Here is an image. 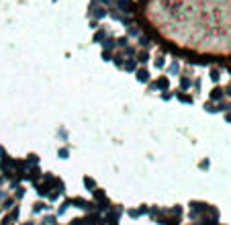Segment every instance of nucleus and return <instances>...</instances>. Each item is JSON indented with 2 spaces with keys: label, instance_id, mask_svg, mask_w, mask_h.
I'll use <instances>...</instances> for the list:
<instances>
[{
  "label": "nucleus",
  "instance_id": "nucleus-1",
  "mask_svg": "<svg viewBox=\"0 0 231 225\" xmlns=\"http://www.w3.org/2000/svg\"><path fill=\"white\" fill-rule=\"evenodd\" d=\"M168 86H170V82H168V78H166V76H160L157 80L147 82V90H162V92H166V90H168Z\"/></svg>",
  "mask_w": 231,
  "mask_h": 225
},
{
  "label": "nucleus",
  "instance_id": "nucleus-2",
  "mask_svg": "<svg viewBox=\"0 0 231 225\" xmlns=\"http://www.w3.org/2000/svg\"><path fill=\"white\" fill-rule=\"evenodd\" d=\"M190 207H192V217L197 219V215H204L207 213V209H209V205H204V203H197V201H192L190 203Z\"/></svg>",
  "mask_w": 231,
  "mask_h": 225
},
{
  "label": "nucleus",
  "instance_id": "nucleus-3",
  "mask_svg": "<svg viewBox=\"0 0 231 225\" xmlns=\"http://www.w3.org/2000/svg\"><path fill=\"white\" fill-rule=\"evenodd\" d=\"M90 16L102 19V16H106V10H104V6H96V0H92V4H90Z\"/></svg>",
  "mask_w": 231,
  "mask_h": 225
},
{
  "label": "nucleus",
  "instance_id": "nucleus-4",
  "mask_svg": "<svg viewBox=\"0 0 231 225\" xmlns=\"http://www.w3.org/2000/svg\"><path fill=\"white\" fill-rule=\"evenodd\" d=\"M25 178H29V180H31V182H39L41 180V170L39 168H37V166H31V168H29V172L27 174H25Z\"/></svg>",
  "mask_w": 231,
  "mask_h": 225
},
{
  "label": "nucleus",
  "instance_id": "nucleus-5",
  "mask_svg": "<svg viewBox=\"0 0 231 225\" xmlns=\"http://www.w3.org/2000/svg\"><path fill=\"white\" fill-rule=\"evenodd\" d=\"M135 78L139 82H150V70L147 68H137L135 70Z\"/></svg>",
  "mask_w": 231,
  "mask_h": 225
},
{
  "label": "nucleus",
  "instance_id": "nucleus-6",
  "mask_svg": "<svg viewBox=\"0 0 231 225\" xmlns=\"http://www.w3.org/2000/svg\"><path fill=\"white\" fill-rule=\"evenodd\" d=\"M117 4H119V8L121 10H125V13H133V0H117Z\"/></svg>",
  "mask_w": 231,
  "mask_h": 225
},
{
  "label": "nucleus",
  "instance_id": "nucleus-7",
  "mask_svg": "<svg viewBox=\"0 0 231 225\" xmlns=\"http://www.w3.org/2000/svg\"><path fill=\"white\" fill-rule=\"evenodd\" d=\"M145 213H147V205H141L139 209H129V217L137 219V217H141V215H145Z\"/></svg>",
  "mask_w": 231,
  "mask_h": 225
},
{
  "label": "nucleus",
  "instance_id": "nucleus-8",
  "mask_svg": "<svg viewBox=\"0 0 231 225\" xmlns=\"http://www.w3.org/2000/svg\"><path fill=\"white\" fill-rule=\"evenodd\" d=\"M135 61H137V64H143V66H145V64L150 61V51H147V49H141V51L135 55Z\"/></svg>",
  "mask_w": 231,
  "mask_h": 225
},
{
  "label": "nucleus",
  "instance_id": "nucleus-9",
  "mask_svg": "<svg viewBox=\"0 0 231 225\" xmlns=\"http://www.w3.org/2000/svg\"><path fill=\"white\" fill-rule=\"evenodd\" d=\"M121 70H125V72H135L137 70V61L135 60H125V64H123Z\"/></svg>",
  "mask_w": 231,
  "mask_h": 225
},
{
  "label": "nucleus",
  "instance_id": "nucleus-10",
  "mask_svg": "<svg viewBox=\"0 0 231 225\" xmlns=\"http://www.w3.org/2000/svg\"><path fill=\"white\" fill-rule=\"evenodd\" d=\"M176 98L180 102H184V104H192V96L186 94V92H182V90H180V92H176Z\"/></svg>",
  "mask_w": 231,
  "mask_h": 225
},
{
  "label": "nucleus",
  "instance_id": "nucleus-11",
  "mask_svg": "<svg viewBox=\"0 0 231 225\" xmlns=\"http://www.w3.org/2000/svg\"><path fill=\"white\" fill-rule=\"evenodd\" d=\"M172 215V219H182V207L180 205H176V207H172L170 211H168Z\"/></svg>",
  "mask_w": 231,
  "mask_h": 225
},
{
  "label": "nucleus",
  "instance_id": "nucleus-12",
  "mask_svg": "<svg viewBox=\"0 0 231 225\" xmlns=\"http://www.w3.org/2000/svg\"><path fill=\"white\" fill-rule=\"evenodd\" d=\"M113 64H115L117 68H123V64H125V55L119 51V53H115L113 55Z\"/></svg>",
  "mask_w": 231,
  "mask_h": 225
},
{
  "label": "nucleus",
  "instance_id": "nucleus-13",
  "mask_svg": "<svg viewBox=\"0 0 231 225\" xmlns=\"http://www.w3.org/2000/svg\"><path fill=\"white\" fill-rule=\"evenodd\" d=\"M223 94H225L223 88H213L209 96H211V100H221V98H223Z\"/></svg>",
  "mask_w": 231,
  "mask_h": 225
},
{
  "label": "nucleus",
  "instance_id": "nucleus-14",
  "mask_svg": "<svg viewBox=\"0 0 231 225\" xmlns=\"http://www.w3.org/2000/svg\"><path fill=\"white\" fill-rule=\"evenodd\" d=\"M102 47L106 49V51H113V49L117 47V43H115V39H113V37H109V39H104V41H102Z\"/></svg>",
  "mask_w": 231,
  "mask_h": 225
},
{
  "label": "nucleus",
  "instance_id": "nucleus-15",
  "mask_svg": "<svg viewBox=\"0 0 231 225\" xmlns=\"http://www.w3.org/2000/svg\"><path fill=\"white\" fill-rule=\"evenodd\" d=\"M37 164H39V156H37V154H31V156L25 160V166H37Z\"/></svg>",
  "mask_w": 231,
  "mask_h": 225
},
{
  "label": "nucleus",
  "instance_id": "nucleus-16",
  "mask_svg": "<svg viewBox=\"0 0 231 225\" xmlns=\"http://www.w3.org/2000/svg\"><path fill=\"white\" fill-rule=\"evenodd\" d=\"M106 37V29H100V31H96L94 33V43H102Z\"/></svg>",
  "mask_w": 231,
  "mask_h": 225
},
{
  "label": "nucleus",
  "instance_id": "nucleus-17",
  "mask_svg": "<svg viewBox=\"0 0 231 225\" xmlns=\"http://www.w3.org/2000/svg\"><path fill=\"white\" fill-rule=\"evenodd\" d=\"M190 78H188V76H182V78H180V90H188L190 88Z\"/></svg>",
  "mask_w": 231,
  "mask_h": 225
},
{
  "label": "nucleus",
  "instance_id": "nucleus-18",
  "mask_svg": "<svg viewBox=\"0 0 231 225\" xmlns=\"http://www.w3.org/2000/svg\"><path fill=\"white\" fill-rule=\"evenodd\" d=\"M84 186H86L88 191H96V182L90 176H84Z\"/></svg>",
  "mask_w": 231,
  "mask_h": 225
},
{
  "label": "nucleus",
  "instance_id": "nucleus-19",
  "mask_svg": "<svg viewBox=\"0 0 231 225\" xmlns=\"http://www.w3.org/2000/svg\"><path fill=\"white\" fill-rule=\"evenodd\" d=\"M47 209V205L43 203V201H39V203H33V213H41Z\"/></svg>",
  "mask_w": 231,
  "mask_h": 225
},
{
  "label": "nucleus",
  "instance_id": "nucleus-20",
  "mask_svg": "<svg viewBox=\"0 0 231 225\" xmlns=\"http://www.w3.org/2000/svg\"><path fill=\"white\" fill-rule=\"evenodd\" d=\"M127 41H129L127 37H119V39H115V43H117V47H119V49H125L127 45H129Z\"/></svg>",
  "mask_w": 231,
  "mask_h": 225
},
{
  "label": "nucleus",
  "instance_id": "nucleus-21",
  "mask_svg": "<svg viewBox=\"0 0 231 225\" xmlns=\"http://www.w3.org/2000/svg\"><path fill=\"white\" fill-rule=\"evenodd\" d=\"M41 223H45V225H57V217H55V215H47V217L43 219Z\"/></svg>",
  "mask_w": 231,
  "mask_h": 225
},
{
  "label": "nucleus",
  "instance_id": "nucleus-22",
  "mask_svg": "<svg viewBox=\"0 0 231 225\" xmlns=\"http://www.w3.org/2000/svg\"><path fill=\"white\" fill-rule=\"evenodd\" d=\"M13 205H14V198H4V203L0 205V209H2V211H8Z\"/></svg>",
  "mask_w": 231,
  "mask_h": 225
},
{
  "label": "nucleus",
  "instance_id": "nucleus-23",
  "mask_svg": "<svg viewBox=\"0 0 231 225\" xmlns=\"http://www.w3.org/2000/svg\"><path fill=\"white\" fill-rule=\"evenodd\" d=\"M57 156H60L61 160H68L70 158V150L68 147H60V150H57Z\"/></svg>",
  "mask_w": 231,
  "mask_h": 225
},
{
  "label": "nucleus",
  "instance_id": "nucleus-24",
  "mask_svg": "<svg viewBox=\"0 0 231 225\" xmlns=\"http://www.w3.org/2000/svg\"><path fill=\"white\" fill-rule=\"evenodd\" d=\"M178 68H180V66H178V61L174 60L170 66H168V74H178Z\"/></svg>",
  "mask_w": 231,
  "mask_h": 225
},
{
  "label": "nucleus",
  "instance_id": "nucleus-25",
  "mask_svg": "<svg viewBox=\"0 0 231 225\" xmlns=\"http://www.w3.org/2000/svg\"><path fill=\"white\" fill-rule=\"evenodd\" d=\"M127 33H129V37H139V29L129 25V27H127Z\"/></svg>",
  "mask_w": 231,
  "mask_h": 225
},
{
  "label": "nucleus",
  "instance_id": "nucleus-26",
  "mask_svg": "<svg viewBox=\"0 0 231 225\" xmlns=\"http://www.w3.org/2000/svg\"><path fill=\"white\" fill-rule=\"evenodd\" d=\"M209 76H211V80H213V82H219V78H221V72H219L217 68H213Z\"/></svg>",
  "mask_w": 231,
  "mask_h": 225
},
{
  "label": "nucleus",
  "instance_id": "nucleus-27",
  "mask_svg": "<svg viewBox=\"0 0 231 225\" xmlns=\"http://www.w3.org/2000/svg\"><path fill=\"white\" fill-rule=\"evenodd\" d=\"M204 109L209 111V113H219V104H213V102H207V104H204Z\"/></svg>",
  "mask_w": 231,
  "mask_h": 225
},
{
  "label": "nucleus",
  "instance_id": "nucleus-28",
  "mask_svg": "<svg viewBox=\"0 0 231 225\" xmlns=\"http://www.w3.org/2000/svg\"><path fill=\"white\" fill-rule=\"evenodd\" d=\"M164 64H166V61H164V55H157L156 61H153V66H156L157 70H162V68H164Z\"/></svg>",
  "mask_w": 231,
  "mask_h": 225
},
{
  "label": "nucleus",
  "instance_id": "nucleus-29",
  "mask_svg": "<svg viewBox=\"0 0 231 225\" xmlns=\"http://www.w3.org/2000/svg\"><path fill=\"white\" fill-rule=\"evenodd\" d=\"M72 205H70V198H66L63 203H61V207H60V211H57V215H61V213H66V209H70Z\"/></svg>",
  "mask_w": 231,
  "mask_h": 225
},
{
  "label": "nucleus",
  "instance_id": "nucleus-30",
  "mask_svg": "<svg viewBox=\"0 0 231 225\" xmlns=\"http://www.w3.org/2000/svg\"><path fill=\"white\" fill-rule=\"evenodd\" d=\"M139 45H141V47H150V39H147V37H139Z\"/></svg>",
  "mask_w": 231,
  "mask_h": 225
},
{
  "label": "nucleus",
  "instance_id": "nucleus-31",
  "mask_svg": "<svg viewBox=\"0 0 231 225\" xmlns=\"http://www.w3.org/2000/svg\"><path fill=\"white\" fill-rule=\"evenodd\" d=\"M23 197H25V188H20V186H19L16 192H14V198H23Z\"/></svg>",
  "mask_w": 231,
  "mask_h": 225
},
{
  "label": "nucleus",
  "instance_id": "nucleus-32",
  "mask_svg": "<svg viewBox=\"0 0 231 225\" xmlns=\"http://www.w3.org/2000/svg\"><path fill=\"white\" fill-rule=\"evenodd\" d=\"M102 57H104V61H110V60H113V55H110V51H106V49L102 51Z\"/></svg>",
  "mask_w": 231,
  "mask_h": 225
},
{
  "label": "nucleus",
  "instance_id": "nucleus-33",
  "mask_svg": "<svg viewBox=\"0 0 231 225\" xmlns=\"http://www.w3.org/2000/svg\"><path fill=\"white\" fill-rule=\"evenodd\" d=\"M70 225H84V219H72Z\"/></svg>",
  "mask_w": 231,
  "mask_h": 225
},
{
  "label": "nucleus",
  "instance_id": "nucleus-34",
  "mask_svg": "<svg viewBox=\"0 0 231 225\" xmlns=\"http://www.w3.org/2000/svg\"><path fill=\"white\" fill-rule=\"evenodd\" d=\"M200 168L207 170V168H209V160H203V162H200Z\"/></svg>",
  "mask_w": 231,
  "mask_h": 225
},
{
  "label": "nucleus",
  "instance_id": "nucleus-35",
  "mask_svg": "<svg viewBox=\"0 0 231 225\" xmlns=\"http://www.w3.org/2000/svg\"><path fill=\"white\" fill-rule=\"evenodd\" d=\"M162 98H164V100H170L172 94H170V92H162Z\"/></svg>",
  "mask_w": 231,
  "mask_h": 225
},
{
  "label": "nucleus",
  "instance_id": "nucleus-36",
  "mask_svg": "<svg viewBox=\"0 0 231 225\" xmlns=\"http://www.w3.org/2000/svg\"><path fill=\"white\" fill-rule=\"evenodd\" d=\"M192 84H194V88H197V90H200V80H194Z\"/></svg>",
  "mask_w": 231,
  "mask_h": 225
},
{
  "label": "nucleus",
  "instance_id": "nucleus-37",
  "mask_svg": "<svg viewBox=\"0 0 231 225\" xmlns=\"http://www.w3.org/2000/svg\"><path fill=\"white\" fill-rule=\"evenodd\" d=\"M2 182H4V176H2V174H0V186H2Z\"/></svg>",
  "mask_w": 231,
  "mask_h": 225
},
{
  "label": "nucleus",
  "instance_id": "nucleus-38",
  "mask_svg": "<svg viewBox=\"0 0 231 225\" xmlns=\"http://www.w3.org/2000/svg\"><path fill=\"white\" fill-rule=\"evenodd\" d=\"M0 156H4V147H0Z\"/></svg>",
  "mask_w": 231,
  "mask_h": 225
},
{
  "label": "nucleus",
  "instance_id": "nucleus-39",
  "mask_svg": "<svg viewBox=\"0 0 231 225\" xmlns=\"http://www.w3.org/2000/svg\"><path fill=\"white\" fill-rule=\"evenodd\" d=\"M2 197H4V194H2V192H0V201H2Z\"/></svg>",
  "mask_w": 231,
  "mask_h": 225
},
{
  "label": "nucleus",
  "instance_id": "nucleus-40",
  "mask_svg": "<svg viewBox=\"0 0 231 225\" xmlns=\"http://www.w3.org/2000/svg\"><path fill=\"white\" fill-rule=\"evenodd\" d=\"M25 225H33V223H25Z\"/></svg>",
  "mask_w": 231,
  "mask_h": 225
},
{
  "label": "nucleus",
  "instance_id": "nucleus-41",
  "mask_svg": "<svg viewBox=\"0 0 231 225\" xmlns=\"http://www.w3.org/2000/svg\"><path fill=\"white\" fill-rule=\"evenodd\" d=\"M0 213H2V209H0Z\"/></svg>",
  "mask_w": 231,
  "mask_h": 225
}]
</instances>
